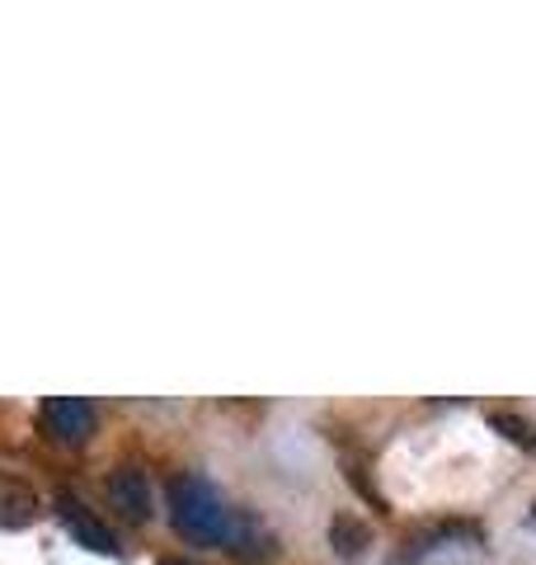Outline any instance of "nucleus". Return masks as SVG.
I'll list each match as a JSON object with an SVG mask.
<instances>
[{
  "mask_svg": "<svg viewBox=\"0 0 536 565\" xmlns=\"http://www.w3.org/2000/svg\"><path fill=\"white\" fill-rule=\"evenodd\" d=\"M231 514L226 509L222 490L207 481L199 471H179L170 481V519L184 537L193 542H207V546H226V533H231Z\"/></svg>",
  "mask_w": 536,
  "mask_h": 565,
  "instance_id": "nucleus-1",
  "label": "nucleus"
},
{
  "mask_svg": "<svg viewBox=\"0 0 536 565\" xmlns=\"http://www.w3.org/2000/svg\"><path fill=\"white\" fill-rule=\"evenodd\" d=\"M39 434L47 444L62 448H81L89 434H95V405L85 396H47L39 405Z\"/></svg>",
  "mask_w": 536,
  "mask_h": 565,
  "instance_id": "nucleus-2",
  "label": "nucleus"
},
{
  "mask_svg": "<svg viewBox=\"0 0 536 565\" xmlns=\"http://www.w3.org/2000/svg\"><path fill=\"white\" fill-rule=\"evenodd\" d=\"M57 519L66 523V533L76 537L85 552H99V556H118V537L109 533V523H99L89 509L76 500V494H57Z\"/></svg>",
  "mask_w": 536,
  "mask_h": 565,
  "instance_id": "nucleus-3",
  "label": "nucleus"
},
{
  "mask_svg": "<svg viewBox=\"0 0 536 565\" xmlns=\"http://www.w3.org/2000/svg\"><path fill=\"white\" fill-rule=\"evenodd\" d=\"M109 500L128 523H147L151 519V481L141 467H114L109 471Z\"/></svg>",
  "mask_w": 536,
  "mask_h": 565,
  "instance_id": "nucleus-4",
  "label": "nucleus"
},
{
  "mask_svg": "<svg viewBox=\"0 0 536 565\" xmlns=\"http://www.w3.org/2000/svg\"><path fill=\"white\" fill-rule=\"evenodd\" d=\"M33 519H39V494H33V486L0 471V527H29Z\"/></svg>",
  "mask_w": 536,
  "mask_h": 565,
  "instance_id": "nucleus-5",
  "label": "nucleus"
},
{
  "mask_svg": "<svg viewBox=\"0 0 536 565\" xmlns=\"http://www.w3.org/2000/svg\"><path fill=\"white\" fill-rule=\"evenodd\" d=\"M330 542H334V552H339V556L353 561V556H363V546L372 542V533H367V523H357V519H349V514H339L334 527H330Z\"/></svg>",
  "mask_w": 536,
  "mask_h": 565,
  "instance_id": "nucleus-6",
  "label": "nucleus"
},
{
  "mask_svg": "<svg viewBox=\"0 0 536 565\" xmlns=\"http://www.w3.org/2000/svg\"><path fill=\"white\" fill-rule=\"evenodd\" d=\"M490 424H494V429L504 434V438H513V444H523V448H536V434H532V424L513 419V415H494Z\"/></svg>",
  "mask_w": 536,
  "mask_h": 565,
  "instance_id": "nucleus-7",
  "label": "nucleus"
},
{
  "mask_svg": "<svg viewBox=\"0 0 536 565\" xmlns=\"http://www.w3.org/2000/svg\"><path fill=\"white\" fill-rule=\"evenodd\" d=\"M160 565H189V561H160Z\"/></svg>",
  "mask_w": 536,
  "mask_h": 565,
  "instance_id": "nucleus-8",
  "label": "nucleus"
},
{
  "mask_svg": "<svg viewBox=\"0 0 536 565\" xmlns=\"http://www.w3.org/2000/svg\"><path fill=\"white\" fill-rule=\"evenodd\" d=\"M532 523H536V504H532Z\"/></svg>",
  "mask_w": 536,
  "mask_h": 565,
  "instance_id": "nucleus-9",
  "label": "nucleus"
}]
</instances>
